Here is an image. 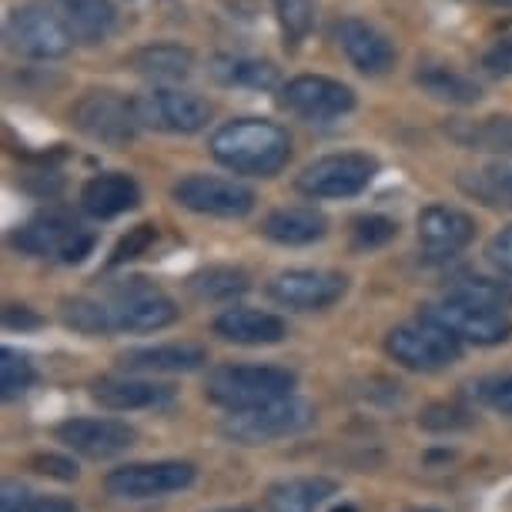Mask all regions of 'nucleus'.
<instances>
[{
	"label": "nucleus",
	"instance_id": "nucleus-1",
	"mask_svg": "<svg viewBox=\"0 0 512 512\" xmlns=\"http://www.w3.org/2000/svg\"><path fill=\"white\" fill-rule=\"evenodd\" d=\"M208 151L235 175L275 178L292 161V138L268 118H235L211 134Z\"/></svg>",
	"mask_w": 512,
	"mask_h": 512
},
{
	"label": "nucleus",
	"instance_id": "nucleus-2",
	"mask_svg": "<svg viewBox=\"0 0 512 512\" xmlns=\"http://www.w3.org/2000/svg\"><path fill=\"white\" fill-rule=\"evenodd\" d=\"M298 389V375L282 365H218L205 379V399L228 412L285 399Z\"/></svg>",
	"mask_w": 512,
	"mask_h": 512
},
{
	"label": "nucleus",
	"instance_id": "nucleus-3",
	"mask_svg": "<svg viewBox=\"0 0 512 512\" xmlns=\"http://www.w3.org/2000/svg\"><path fill=\"white\" fill-rule=\"evenodd\" d=\"M315 422V409L305 399L285 395V399L255 405V409L228 412L221 422V436L235 446H268V442L288 439L305 432Z\"/></svg>",
	"mask_w": 512,
	"mask_h": 512
},
{
	"label": "nucleus",
	"instance_id": "nucleus-4",
	"mask_svg": "<svg viewBox=\"0 0 512 512\" xmlns=\"http://www.w3.org/2000/svg\"><path fill=\"white\" fill-rule=\"evenodd\" d=\"M114 332H161L178 322V305L148 278H128L101 298Z\"/></svg>",
	"mask_w": 512,
	"mask_h": 512
},
{
	"label": "nucleus",
	"instance_id": "nucleus-5",
	"mask_svg": "<svg viewBox=\"0 0 512 512\" xmlns=\"http://www.w3.org/2000/svg\"><path fill=\"white\" fill-rule=\"evenodd\" d=\"M4 37L14 54H24V57H31V61H57V57L71 54V47H74L71 27L64 24V17L57 14L51 4L14 7V11L7 14Z\"/></svg>",
	"mask_w": 512,
	"mask_h": 512
},
{
	"label": "nucleus",
	"instance_id": "nucleus-6",
	"mask_svg": "<svg viewBox=\"0 0 512 512\" xmlns=\"http://www.w3.org/2000/svg\"><path fill=\"white\" fill-rule=\"evenodd\" d=\"M385 352L409 372H442L452 362H459L462 342L449 328H442L419 315V322L395 325L385 335Z\"/></svg>",
	"mask_w": 512,
	"mask_h": 512
},
{
	"label": "nucleus",
	"instance_id": "nucleus-7",
	"mask_svg": "<svg viewBox=\"0 0 512 512\" xmlns=\"http://www.w3.org/2000/svg\"><path fill=\"white\" fill-rule=\"evenodd\" d=\"M198 469L188 459H158V462H128L104 476V489L114 499L144 502V499H164L195 486Z\"/></svg>",
	"mask_w": 512,
	"mask_h": 512
},
{
	"label": "nucleus",
	"instance_id": "nucleus-8",
	"mask_svg": "<svg viewBox=\"0 0 512 512\" xmlns=\"http://www.w3.org/2000/svg\"><path fill=\"white\" fill-rule=\"evenodd\" d=\"M379 175V161L369 158L362 151H342V154H325L312 164H305L298 175L295 188L305 198L325 201V198H352L362 195L372 185V178Z\"/></svg>",
	"mask_w": 512,
	"mask_h": 512
},
{
	"label": "nucleus",
	"instance_id": "nucleus-9",
	"mask_svg": "<svg viewBox=\"0 0 512 512\" xmlns=\"http://www.w3.org/2000/svg\"><path fill=\"white\" fill-rule=\"evenodd\" d=\"M11 245L27 258H51L61 265H77L91 255L94 235L67 215H41L11 235Z\"/></svg>",
	"mask_w": 512,
	"mask_h": 512
},
{
	"label": "nucleus",
	"instance_id": "nucleus-10",
	"mask_svg": "<svg viewBox=\"0 0 512 512\" xmlns=\"http://www.w3.org/2000/svg\"><path fill=\"white\" fill-rule=\"evenodd\" d=\"M419 315L442 325V328H449L462 345L469 342V345H482V349H489V345H502L512 338V318L502 312V308L476 305V302H466V298L446 295L442 302L422 305Z\"/></svg>",
	"mask_w": 512,
	"mask_h": 512
},
{
	"label": "nucleus",
	"instance_id": "nucleus-11",
	"mask_svg": "<svg viewBox=\"0 0 512 512\" xmlns=\"http://www.w3.org/2000/svg\"><path fill=\"white\" fill-rule=\"evenodd\" d=\"M71 124L84 138L111 144V148L131 144L141 128L134 101L121 98L118 91H84L71 108Z\"/></svg>",
	"mask_w": 512,
	"mask_h": 512
},
{
	"label": "nucleus",
	"instance_id": "nucleus-12",
	"mask_svg": "<svg viewBox=\"0 0 512 512\" xmlns=\"http://www.w3.org/2000/svg\"><path fill=\"white\" fill-rule=\"evenodd\" d=\"M141 128L161 134H198L208 128L211 104L195 91L181 88H151L134 98Z\"/></svg>",
	"mask_w": 512,
	"mask_h": 512
},
{
	"label": "nucleus",
	"instance_id": "nucleus-13",
	"mask_svg": "<svg viewBox=\"0 0 512 512\" xmlns=\"http://www.w3.org/2000/svg\"><path fill=\"white\" fill-rule=\"evenodd\" d=\"M349 292V278L328 268H288L268 282V298L292 312H322L342 302Z\"/></svg>",
	"mask_w": 512,
	"mask_h": 512
},
{
	"label": "nucleus",
	"instance_id": "nucleus-14",
	"mask_svg": "<svg viewBox=\"0 0 512 512\" xmlns=\"http://www.w3.org/2000/svg\"><path fill=\"white\" fill-rule=\"evenodd\" d=\"M171 198L181 208L195 211V215L208 218H245L255 208V191L245 188L241 181L218 178V175H188L175 181Z\"/></svg>",
	"mask_w": 512,
	"mask_h": 512
},
{
	"label": "nucleus",
	"instance_id": "nucleus-15",
	"mask_svg": "<svg viewBox=\"0 0 512 512\" xmlns=\"http://www.w3.org/2000/svg\"><path fill=\"white\" fill-rule=\"evenodd\" d=\"M57 442L64 449L77 452L84 459H114L121 452H128L134 442H138V432L131 429L128 422L121 419H91V415H77V419H67L54 429Z\"/></svg>",
	"mask_w": 512,
	"mask_h": 512
},
{
	"label": "nucleus",
	"instance_id": "nucleus-16",
	"mask_svg": "<svg viewBox=\"0 0 512 512\" xmlns=\"http://www.w3.org/2000/svg\"><path fill=\"white\" fill-rule=\"evenodd\" d=\"M282 104L298 118L308 121H328L342 118L355 108V91L349 84L335 81L322 74H298L288 84H282Z\"/></svg>",
	"mask_w": 512,
	"mask_h": 512
},
{
	"label": "nucleus",
	"instance_id": "nucleus-17",
	"mask_svg": "<svg viewBox=\"0 0 512 512\" xmlns=\"http://www.w3.org/2000/svg\"><path fill=\"white\" fill-rule=\"evenodd\" d=\"M332 37H335L338 51L349 57V64L355 71H362L369 77H382L395 67V44L369 21L342 17V21H335Z\"/></svg>",
	"mask_w": 512,
	"mask_h": 512
},
{
	"label": "nucleus",
	"instance_id": "nucleus-18",
	"mask_svg": "<svg viewBox=\"0 0 512 512\" xmlns=\"http://www.w3.org/2000/svg\"><path fill=\"white\" fill-rule=\"evenodd\" d=\"M415 231H419V245L432 258H446L472 245V238H476V218L452 205H429L415 218Z\"/></svg>",
	"mask_w": 512,
	"mask_h": 512
},
{
	"label": "nucleus",
	"instance_id": "nucleus-19",
	"mask_svg": "<svg viewBox=\"0 0 512 512\" xmlns=\"http://www.w3.org/2000/svg\"><path fill=\"white\" fill-rule=\"evenodd\" d=\"M91 399L108 412H138L168 405L175 399V389L148 379H131V375H104L91 382Z\"/></svg>",
	"mask_w": 512,
	"mask_h": 512
},
{
	"label": "nucleus",
	"instance_id": "nucleus-20",
	"mask_svg": "<svg viewBox=\"0 0 512 512\" xmlns=\"http://www.w3.org/2000/svg\"><path fill=\"white\" fill-rule=\"evenodd\" d=\"M221 342H231V345H278L282 338L288 335V325L285 318H278L272 312H262V308H245V305H235V308H225L215 325H211Z\"/></svg>",
	"mask_w": 512,
	"mask_h": 512
},
{
	"label": "nucleus",
	"instance_id": "nucleus-21",
	"mask_svg": "<svg viewBox=\"0 0 512 512\" xmlns=\"http://www.w3.org/2000/svg\"><path fill=\"white\" fill-rule=\"evenodd\" d=\"M124 372H198L208 365V352L191 342H171V345H144V349H128L118 359Z\"/></svg>",
	"mask_w": 512,
	"mask_h": 512
},
{
	"label": "nucleus",
	"instance_id": "nucleus-22",
	"mask_svg": "<svg viewBox=\"0 0 512 512\" xmlns=\"http://www.w3.org/2000/svg\"><path fill=\"white\" fill-rule=\"evenodd\" d=\"M138 201H141L138 181L124 175V171H104V175L84 181L81 188V208L91 218H118L124 211L138 208Z\"/></svg>",
	"mask_w": 512,
	"mask_h": 512
},
{
	"label": "nucleus",
	"instance_id": "nucleus-23",
	"mask_svg": "<svg viewBox=\"0 0 512 512\" xmlns=\"http://www.w3.org/2000/svg\"><path fill=\"white\" fill-rule=\"evenodd\" d=\"M328 231V218L318 208L295 205V208H275L272 215L262 221V235L275 245L285 248H302L322 241Z\"/></svg>",
	"mask_w": 512,
	"mask_h": 512
},
{
	"label": "nucleus",
	"instance_id": "nucleus-24",
	"mask_svg": "<svg viewBox=\"0 0 512 512\" xmlns=\"http://www.w3.org/2000/svg\"><path fill=\"white\" fill-rule=\"evenodd\" d=\"M64 24L71 27L74 41L81 44H101L108 41L118 27V11L111 0H47Z\"/></svg>",
	"mask_w": 512,
	"mask_h": 512
},
{
	"label": "nucleus",
	"instance_id": "nucleus-25",
	"mask_svg": "<svg viewBox=\"0 0 512 512\" xmlns=\"http://www.w3.org/2000/svg\"><path fill=\"white\" fill-rule=\"evenodd\" d=\"M338 492V482L328 476H295L282 479L265 492L268 512H315Z\"/></svg>",
	"mask_w": 512,
	"mask_h": 512
},
{
	"label": "nucleus",
	"instance_id": "nucleus-26",
	"mask_svg": "<svg viewBox=\"0 0 512 512\" xmlns=\"http://www.w3.org/2000/svg\"><path fill=\"white\" fill-rule=\"evenodd\" d=\"M208 74L225 88H251V91H272L278 84V67L265 57L248 54H218L211 57Z\"/></svg>",
	"mask_w": 512,
	"mask_h": 512
},
{
	"label": "nucleus",
	"instance_id": "nucleus-27",
	"mask_svg": "<svg viewBox=\"0 0 512 512\" xmlns=\"http://www.w3.org/2000/svg\"><path fill=\"white\" fill-rule=\"evenodd\" d=\"M128 67L134 74L151 77V81L171 84V81H181V77L191 74V67H195V54H191L188 47L171 44V41L144 44L128 57Z\"/></svg>",
	"mask_w": 512,
	"mask_h": 512
},
{
	"label": "nucleus",
	"instance_id": "nucleus-28",
	"mask_svg": "<svg viewBox=\"0 0 512 512\" xmlns=\"http://www.w3.org/2000/svg\"><path fill=\"white\" fill-rule=\"evenodd\" d=\"M415 84H419L429 98L446 101V104H459V108L476 104L482 98L479 84L472 81V77L459 74L456 67H449V64H422L419 71H415Z\"/></svg>",
	"mask_w": 512,
	"mask_h": 512
},
{
	"label": "nucleus",
	"instance_id": "nucleus-29",
	"mask_svg": "<svg viewBox=\"0 0 512 512\" xmlns=\"http://www.w3.org/2000/svg\"><path fill=\"white\" fill-rule=\"evenodd\" d=\"M459 185L466 195L489 208H512V158L506 161H492L489 168L469 171L459 178Z\"/></svg>",
	"mask_w": 512,
	"mask_h": 512
},
{
	"label": "nucleus",
	"instance_id": "nucleus-30",
	"mask_svg": "<svg viewBox=\"0 0 512 512\" xmlns=\"http://www.w3.org/2000/svg\"><path fill=\"white\" fill-rule=\"evenodd\" d=\"M449 134L466 148L512 154V118H482V121H456Z\"/></svg>",
	"mask_w": 512,
	"mask_h": 512
},
{
	"label": "nucleus",
	"instance_id": "nucleus-31",
	"mask_svg": "<svg viewBox=\"0 0 512 512\" xmlns=\"http://www.w3.org/2000/svg\"><path fill=\"white\" fill-rule=\"evenodd\" d=\"M188 285L201 302H231V298L248 292L251 278H248V272H241V268L215 265V268H208V272H198Z\"/></svg>",
	"mask_w": 512,
	"mask_h": 512
},
{
	"label": "nucleus",
	"instance_id": "nucleus-32",
	"mask_svg": "<svg viewBox=\"0 0 512 512\" xmlns=\"http://www.w3.org/2000/svg\"><path fill=\"white\" fill-rule=\"evenodd\" d=\"M452 298H466V302H476V305H489V308H512V285L502 282V278H486V275H466V278H456L449 285Z\"/></svg>",
	"mask_w": 512,
	"mask_h": 512
},
{
	"label": "nucleus",
	"instance_id": "nucleus-33",
	"mask_svg": "<svg viewBox=\"0 0 512 512\" xmlns=\"http://www.w3.org/2000/svg\"><path fill=\"white\" fill-rule=\"evenodd\" d=\"M0 512H77V506L64 496H41V492L27 489L21 482H4Z\"/></svg>",
	"mask_w": 512,
	"mask_h": 512
},
{
	"label": "nucleus",
	"instance_id": "nucleus-34",
	"mask_svg": "<svg viewBox=\"0 0 512 512\" xmlns=\"http://www.w3.org/2000/svg\"><path fill=\"white\" fill-rule=\"evenodd\" d=\"M61 318L67 328L81 335H111L108 312H104L101 298H64L61 302Z\"/></svg>",
	"mask_w": 512,
	"mask_h": 512
},
{
	"label": "nucleus",
	"instance_id": "nucleus-35",
	"mask_svg": "<svg viewBox=\"0 0 512 512\" xmlns=\"http://www.w3.org/2000/svg\"><path fill=\"white\" fill-rule=\"evenodd\" d=\"M272 4H275L278 27H282V34H285V44L298 47L315 27V17H318L315 0H272Z\"/></svg>",
	"mask_w": 512,
	"mask_h": 512
},
{
	"label": "nucleus",
	"instance_id": "nucleus-36",
	"mask_svg": "<svg viewBox=\"0 0 512 512\" xmlns=\"http://www.w3.org/2000/svg\"><path fill=\"white\" fill-rule=\"evenodd\" d=\"M472 425H476V415L456 402H432L419 412V429L432 432V436H452V432H466Z\"/></svg>",
	"mask_w": 512,
	"mask_h": 512
},
{
	"label": "nucleus",
	"instance_id": "nucleus-37",
	"mask_svg": "<svg viewBox=\"0 0 512 512\" xmlns=\"http://www.w3.org/2000/svg\"><path fill=\"white\" fill-rule=\"evenodd\" d=\"M34 382H37V372L27 355L14 352V349L0 352V395H4L7 402L17 399V395H24Z\"/></svg>",
	"mask_w": 512,
	"mask_h": 512
},
{
	"label": "nucleus",
	"instance_id": "nucleus-38",
	"mask_svg": "<svg viewBox=\"0 0 512 512\" xmlns=\"http://www.w3.org/2000/svg\"><path fill=\"white\" fill-rule=\"evenodd\" d=\"M399 235V221L385 215H362L352 221V245L355 248H382Z\"/></svg>",
	"mask_w": 512,
	"mask_h": 512
},
{
	"label": "nucleus",
	"instance_id": "nucleus-39",
	"mask_svg": "<svg viewBox=\"0 0 512 512\" xmlns=\"http://www.w3.org/2000/svg\"><path fill=\"white\" fill-rule=\"evenodd\" d=\"M472 399L499 415H512V375H489L472 382Z\"/></svg>",
	"mask_w": 512,
	"mask_h": 512
},
{
	"label": "nucleus",
	"instance_id": "nucleus-40",
	"mask_svg": "<svg viewBox=\"0 0 512 512\" xmlns=\"http://www.w3.org/2000/svg\"><path fill=\"white\" fill-rule=\"evenodd\" d=\"M154 241H158V228L154 225H134L128 235H124L118 245H114V251H111V268H118V265H128V262H134V258H141L144 251H148Z\"/></svg>",
	"mask_w": 512,
	"mask_h": 512
},
{
	"label": "nucleus",
	"instance_id": "nucleus-41",
	"mask_svg": "<svg viewBox=\"0 0 512 512\" xmlns=\"http://www.w3.org/2000/svg\"><path fill=\"white\" fill-rule=\"evenodd\" d=\"M37 476L44 479H57V482H77L81 479V469H77V462L71 456H57V452H37L27 462Z\"/></svg>",
	"mask_w": 512,
	"mask_h": 512
},
{
	"label": "nucleus",
	"instance_id": "nucleus-42",
	"mask_svg": "<svg viewBox=\"0 0 512 512\" xmlns=\"http://www.w3.org/2000/svg\"><path fill=\"white\" fill-rule=\"evenodd\" d=\"M486 258L492 265L499 268L502 275L512 278V225H506L502 231H496V235L489 238L486 245Z\"/></svg>",
	"mask_w": 512,
	"mask_h": 512
},
{
	"label": "nucleus",
	"instance_id": "nucleus-43",
	"mask_svg": "<svg viewBox=\"0 0 512 512\" xmlns=\"http://www.w3.org/2000/svg\"><path fill=\"white\" fill-rule=\"evenodd\" d=\"M41 322L44 318L34 315L27 305H7L4 308V328H11V332H17V328H21V332H27V328H41Z\"/></svg>",
	"mask_w": 512,
	"mask_h": 512
},
{
	"label": "nucleus",
	"instance_id": "nucleus-44",
	"mask_svg": "<svg viewBox=\"0 0 512 512\" xmlns=\"http://www.w3.org/2000/svg\"><path fill=\"white\" fill-rule=\"evenodd\" d=\"M486 67L496 74H512V41L492 47V51L486 54Z\"/></svg>",
	"mask_w": 512,
	"mask_h": 512
},
{
	"label": "nucleus",
	"instance_id": "nucleus-45",
	"mask_svg": "<svg viewBox=\"0 0 512 512\" xmlns=\"http://www.w3.org/2000/svg\"><path fill=\"white\" fill-rule=\"evenodd\" d=\"M489 7H499V11H512V0H486Z\"/></svg>",
	"mask_w": 512,
	"mask_h": 512
},
{
	"label": "nucleus",
	"instance_id": "nucleus-46",
	"mask_svg": "<svg viewBox=\"0 0 512 512\" xmlns=\"http://www.w3.org/2000/svg\"><path fill=\"white\" fill-rule=\"evenodd\" d=\"M332 512H359V509H355L352 502H342V506H335Z\"/></svg>",
	"mask_w": 512,
	"mask_h": 512
},
{
	"label": "nucleus",
	"instance_id": "nucleus-47",
	"mask_svg": "<svg viewBox=\"0 0 512 512\" xmlns=\"http://www.w3.org/2000/svg\"><path fill=\"white\" fill-rule=\"evenodd\" d=\"M405 512H442V509H432V506H419V509H405Z\"/></svg>",
	"mask_w": 512,
	"mask_h": 512
},
{
	"label": "nucleus",
	"instance_id": "nucleus-48",
	"mask_svg": "<svg viewBox=\"0 0 512 512\" xmlns=\"http://www.w3.org/2000/svg\"><path fill=\"white\" fill-rule=\"evenodd\" d=\"M218 512H248V509H218Z\"/></svg>",
	"mask_w": 512,
	"mask_h": 512
}]
</instances>
